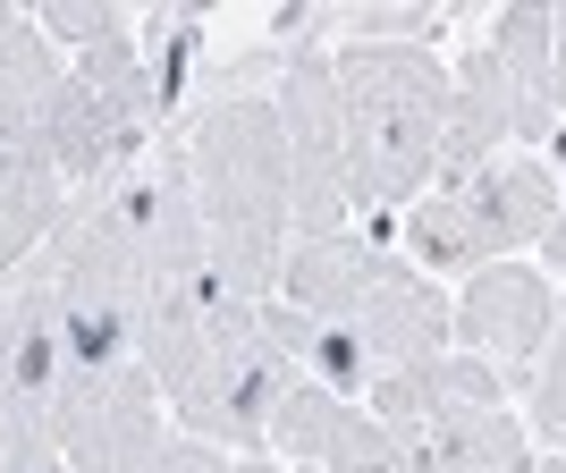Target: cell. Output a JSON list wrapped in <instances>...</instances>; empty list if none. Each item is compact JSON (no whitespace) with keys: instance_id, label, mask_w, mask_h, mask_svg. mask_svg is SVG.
Segmentation results:
<instances>
[{"instance_id":"obj_12","label":"cell","mask_w":566,"mask_h":473,"mask_svg":"<svg viewBox=\"0 0 566 473\" xmlns=\"http://www.w3.org/2000/svg\"><path fill=\"white\" fill-rule=\"evenodd\" d=\"M69 212H76L69 178H60L51 161H34L25 144H0V287H9L25 262L60 236V220H69Z\"/></svg>"},{"instance_id":"obj_2","label":"cell","mask_w":566,"mask_h":473,"mask_svg":"<svg viewBox=\"0 0 566 473\" xmlns=\"http://www.w3.org/2000/svg\"><path fill=\"white\" fill-rule=\"evenodd\" d=\"M178 161H187L195 212H203V280H220L245 305H271L296 245V203H287V136L271 94L203 102L178 127Z\"/></svg>"},{"instance_id":"obj_6","label":"cell","mask_w":566,"mask_h":473,"mask_svg":"<svg viewBox=\"0 0 566 473\" xmlns=\"http://www.w3.org/2000/svg\"><path fill=\"white\" fill-rule=\"evenodd\" d=\"M271 111H280V136H287V203H296V236L364 229V195H355V161H347V118H338V85H331V43L280 51Z\"/></svg>"},{"instance_id":"obj_15","label":"cell","mask_w":566,"mask_h":473,"mask_svg":"<svg viewBox=\"0 0 566 473\" xmlns=\"http://www.w3.org/2000/svg\"><path fill=\"white\" fill-rule=\"evenodd\" d=\"M338 414H347V398H331L322 380H287V398L271 406V431H262V449H287L296 465H313V456L331 449Z\"/></svg>"},{"instance_id":"obj_5","label":"cell","mask_w":566,"mask_h":473,"mask_svg":"<svg viewBox=\"0 0 566 473\" xmlns=\"http://www.w3.org/2000/svg\"><path fill=\"white\" fill-rule=\"evenodd\" d=\"M558 187H566V169L549 153H499L465 187H431L415 212H398V245L406 262L465 280L482 262H507L516 245H533L558 212Z\"/></svg>"},{"instance_id":"obj_24","label":"cell","mask_w":566,"mask_h":473,"mask_svg":"<svg viewBox=\"0 0 566 473\" xmlns=\"http://www.w3.org/2000/svg\"><path fill=\"white\" fill-rule=\"evenodd\" d=\"M533 473H566V456H549V449H542V456H533Z\"/></svg>"},{"instance_id":"obj_1","label":"cell","mask_w":566,"mask_h":473,"mask_svg":"<svg viewBox=\"0 0 566 473\" xmlns=\"http://www.w3.org/2000/svg\"><path fill=\"white\" fill-rule=\"evenodd\" d=\"M136 364L153 372L169 423L212 449H262L271 406L287 398V355L262 330V305L229 296L220 280H178L144 296L136 322Z\"/></svg>"},{"instance_id":"obj_7","label":"cell","mask_w":566,"mask_h":473,"mask_svg":"<svg viewBox=\"0 0 566 473\" xmlns=\"http://www.w3.org/2000/svg\"><path fill=\"white\" fill-rule=\"evenodd\" d=\"M169 431L178 423H169V406L144 364L85 372V380L51 389V456H60V473H144Z\"/></svg>"},{"instance_id":"obj_10","label":"cell","mask_w":566,"mask_h":473,"mask_svg":"<svg viewBox=\"0 0 566 473\" xmlns=\"http://www.w3.org/2000/svg\"><path fill=\"white\" fill-rule=\"evenodd\" d=\"M499 153H524V111L516 85L499 76L491 43H473L449 69V136H440V187H465L473 169H491Z\"/></svg>"},{"instance_id":"obj_3","label":"cell","mask_w":566,"mask_h":473,"mask_svg":"<svg viewBox=\"0 0 566 473\" xmlns=\"http://www.w3.org/2000/svg\"><path fill=\"white\" fill-rule=\"evenodd\" d=\"M331 85H338V118H347L364 236H380V220L415 212L440 187L449 60L431 43H331Z\"/></svg>"},{"instance_id":"obj_9","label":"cell","mask_w":566,"mask_h":473,"mask_svg":"<svg viewBox=\"0 0 566 473\" xmlns=\"http://www.w3.org/2000/svg\"><path fill=\"white\" fill-rule=\"evenodd\" d=\"M465 406H507V380L465 347H440V355H423V364H389V372L364 389V414H373L380 431H398L406 449H415L440 414H465Z\"/></svg>"},{"instance_id":"obj_16","label":"cell","mask_w":566,"mask_h":473,"mask_svg":"<svg viewBox=\"0 0 566 473\" xmlns=\"http://www.w3.org/2000/svg\"><path fill=\"white\" fill-rule=\"evenodd\" d=\"M524 431H533V449L566 456V296H558V322H549L542 364L524 372Z\"/></svg>"},{"instance_id":"obj_11","label":"cell","mask_w":566,"mask_h":473,"mask_svg":"<svg viewBox=\"0 0 566 473\" xmlns=\"http://www.w3.org/2000/svg\"><path fill=\"white\" fill-rule=\"evenodd\" d=\"M482 43H491L499 76L516 85L524 153H549V144H558V85H549V9H542V0H507V9H491Z\"/></svg>"},{"instance_id":"obj_4","label":"cell","mask_w":566,"mask_h":473,"mask_svg":"<svg viewBox=\"0 0 566 473\" xmlns=\"http://www.w3.org/2000/svg\"><path fill=\"white\" fill-rule=\"evenodd\" d=\"M280 296L296 313H313V322L347 330L380 372H389V364H423V355L449 347V296H440L389 236H364V229L296 236V245H287V271H280Z\"/></svg>"},{"instance_id":"obj_20","label":"cell","mask_w":566,"mask_h":473,"mask_svg":"<svg viewBox=\"0 0 566 473\" xmlns=\"http://www.w3.org/2000/svg\"><path fill=\"white\" fill-rule=\"evenodd\" d=\"M144 473H229V449H212V440H187V431H169L161 449H153V465Z\"/></svg>"},{"instance_id":"obj_25","label":"cell","mask_w":566,"mask_h":473,"mask_svg":"<svg viewBox=\"0 0 566 473\" xmlns=\"http://www.w3.org/2000/svg\"><path fill=\"white\" fill-rule=\"evenodd\" d=\"M287 473H322V465H287Z\"/></svg>"},{"instance_id":"obj_23","label":"cell","mask_w":566,"mask_h":473,"mask_svg":"<svg viewBox=\"0 0 566 473\" xmlns=\"http://www.w3.org/2000/svg\"><path fill=\"white\" fill-rule=\"evenodd\" d=\"M229 473H287V465H271V456H237Z\"/></svg>"},{"instance_id":"obj_21","label":"cell","mask_w":566,"mask_h":473,"mask_svg":"<svg viewBox=\"0 0 566 473\" xmlns=\"http://www.w3.org/2000/svg\"><path fill=\"white\" fill-rule=\"evenodd\" d=\"M533 245H542V271H566V187H558V212H549V229Z\"/></svg>"},{"instance_id":"obj_18","label":"cell","mask_w":566,"mask_h":473,"mask_svg":"<svg viewBox=\"0 0 566 473\" xmlns=\"http://www.w3.org/2000/svg\"><path fill=\"white\" fill-rule=\"evenodd\" d=\"M322 473H415V449H406L398 431H380L364 406H347L338 414V431H331V449L313 456Z\"/></svg>"},{"instance_id":"obj_19","label":"cell","mask_w":566,"mask_h":473,"mask_svg":"<svg viewBox=\"0 0 566 473\" xmlns=\"http://www.w3.org/2000/svg\"><path fill=\"white\" fill-rule=\"evenodd\" d=\"M457 9H440V0H355V9H331V34H355V43H431L440 25H449Z\"/></svg>"},{"instance_id":"obj_17","label":"cell","mask_w":566,"mask_h":473,"mask_svg":"<svg viewBox=\"0 0 566 473\" xmlns=\"http://www.w3.org/2000/svg\"><path fill=\"white\" fill-rule=\"evenodd\" d=\"M34 34L76 60V51H102V43H118V34H136V9H127V0H43V9H34Z\"/></svg>"},{"instance_id":"obj_13","label":"cell","mask_w":566,"mask_h":473,"mask_svg":"<svg viewBox=\"0 0 566 473\" xmlns=\"http://www.w3.org/2000/svg\"><path fill=\"white\" fill-rule=\"evenodd\" d=\"M533 431L507 406H465L415 440V473H533Z\"/></svg>"},{"instance_id":"obj_22","label":"cell","mask_w":566,"mask_h":473,"mask_svg":"<svg viewBox=\"0 0 566 473\" xmlns=\"http://www.w3.org/2000/svg\"><path fill=\"white\" fill-rule=\"evenodd\" d=\"M549 85H558V111H566V0L549 9Z\"/></svg>"},{"instance_id":"obj_8","label":"cell","mask_w":566,"mask_h":473,"mask_svg":"<svg viewBox=\"0 0 566 473\" xmlns=\"http://www.w3.org/2000/svg\"><path fill=\"white\" fill-rule=\"evenodd\" d=\"M549 322H558V287H549V271H533V262H482L449 296V347L482 355L507 389H524V372L542 364Z\"/></svg>"},{"instance_id":"obj_14","label":"cell","mask_w":566,"mask_h":473,"mask_svg":"<svg viewBox=\"0 0 566 473\" xmlns=\"http://www.w3.org/2000/svg\"><path fill=\"white\" fill-rule=\"evenodd\" d=\"M60 76H69V60L34 34V9H9V0H0V144L18 136L25 111H34Z\"/></svg>"}]
</instances>
